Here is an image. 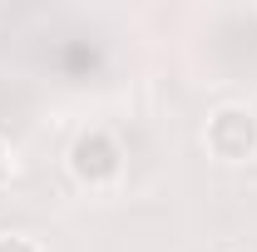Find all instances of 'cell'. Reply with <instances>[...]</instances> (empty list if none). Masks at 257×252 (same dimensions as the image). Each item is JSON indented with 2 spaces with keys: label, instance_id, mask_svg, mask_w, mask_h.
Instances as JSON below:
<instances>
[{
  "label": "cell",
  "instance_id": "cell-2",
  "mask_svg": "<svg viewBox=\"0 0 257 252\" xmlns=\"http://www.w3.org/2000/svg\"><path fill=\"white\" fill-rule=\"evenodd\" d=\"M69 168L79 183L89 188H109L119 173H124V149L109 129H84L74 144H69Z\"/></svg>",
  "mask_w": 257,
  "mask_h": 252
},
{
  "label": "cell",
  "instance_id": "cell-1",
  "mask_svg": "<svg viewBox=\"0 0 257 252\" xmlns=\"http://www.w3.org/2000/svg\"><path fill=\"white\" fill-rule=\"evenodd\" d=\"M203 144H208V154L223 158V163H247V158H257V114L242 109V104H223L208 119V129H203Z\"/></svg>",
  "mask_w": 257,
  "mask_h": 252
},
{
  "label": "cell",
  "instance_id": "cell-3",
  "mask_svg": "<svg viewBox=\"0 0 257 252\" xmlns=\"http://www.w3.org/2000/svg\"><path fill=\"white\" fill-rule=\"evenodd\" d=\"M0 252H40V242L20 237V232H0Z\"/></svg>",
  "mask_w": 257,
  "mask_h": 252
},
{
  "label": "cell",
  "instance_id": "cell-4",
  "mask_svg": "<svg viewBox=\"0 0 257 252\" xmlns=\"http://www.w3.org/2000/svg\"><path fill=\"white\" fill-rule=\"evenodd\" d=\"M10 168H15V158H10V149H5V139H0V188L10 183Z\"/></svg>",
  "mask_w": 257,
  "mask_h": 252
}]
</instances>
